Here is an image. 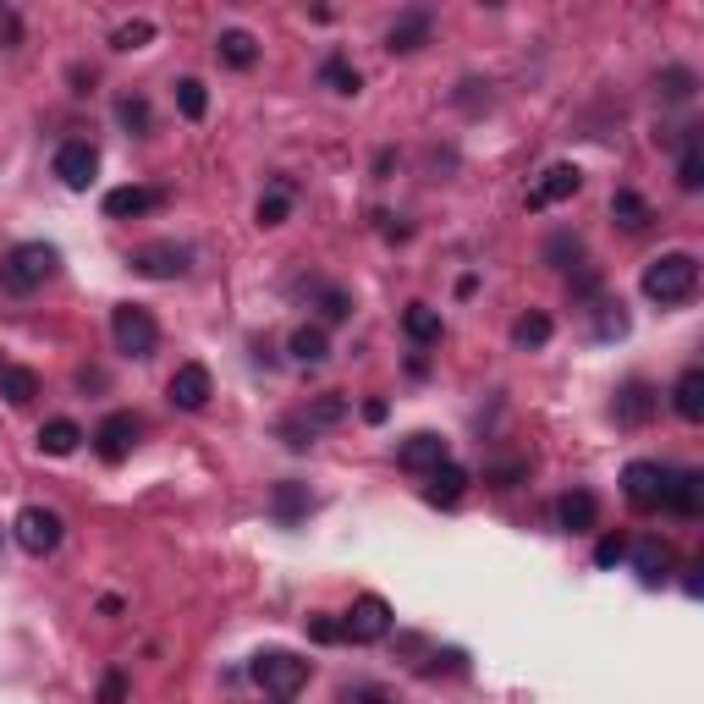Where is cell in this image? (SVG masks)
<instances>
[{"mask_svg": "<svg viewBox=\"0 0 704 704\" xmlns=\"http://www.w3.org/2000/svg\"><path fill=\"white\" fill-rule=\"evenodd\" d=\"M155 39V23L149 18H133V23H122L116 34H111V50H144Z\"/></svg>", "mask_w": 704, "mask_h": 704, "instance_id": "ab89813d", "label": "cell"}, {"mask_svg": "<svg viewBox=\"0 0 704 704\" xmlns=\"http://www.w3.org/2000/svg\"><path fill=\"white\" fill-rule=\"evenodd\" d=\"M627 561H633V572H638L644 589H660V583L671 578V567H677V556H671V545H666L660 534L633 540V545H627Z\"/></svg>", "mask_w": 704, "mask_h": 704, "instance_id": "5bb4252c", "label": "cell"}, {"mask_svg": "<svg viewBox=\"0 0 704 704\" xmlns=\"http://www.w3.org/2000/svg\"><path fill=\"white\" fill-rule=\"evenodd\" d=\"M0 397H7L12 408H29L39 397V375L29 364H0Z\"/></svg>", "mask_w": 704, "mask_h": 704, "instance_id": "836d02e7", "label": "cell"}, {"mask_svg": "<svg viewBox=\"0 0 704 704\" xmlns=\"http://www.w3.org/2000/svg\"><path fill=\"white\" fill-rule=\"evenodd\" d=\"M116 122H122V133L144 138V133L155 127V111H149V100H144V94H122V100H116Z\"/></svg>", "mask_w": 704, "mask_h": 704, "instance_id": "74e56055", "label": "cell"}, {"mask_svg": "<svg viewBox=\"0 0 704 704\" xmlns=\"http://www.w3.org/2000/svg\"><path fill=\"white\" fill-rule=\"evenodd\" d=\"M286 352H292L297 364H325L330 359V330L325 325H297L292 341H286Z\"/></svg>", "mask_w": 704, "mask_h": 704, "instance_id": "d6a6232c", "label": "cell"}, {"mask_svg": "<svg viewBox=\"0 0 704 704\" xmlns=\"http://www.w3.org/2000/svg\"><path fill=\"white\" fill-rule=\"evenodd\" d=\"M308 638H314V644H341V622L325 616V611H314V616H308Z\"/></svg>", "mask_w": 704, "mask_h": 704, "instance_id": "7bdbcfd3", "label": "cell"}, {"mask_svg": "<svg viewBox=\"0 0 704 704\" xmlns=\"http://www.w3.org/2000/svg\"><path fill=\"white\" fill-rule=\"evenodd\" d=\"M430 39H435V12H430V7H408V12H397V23L386 29V50H391V56H419Z\"/></svg>", "mask_w": 704, "mask_h": 704, "instance_id": "4fadbf2b", "label": "cell"}, {"mask_svg": "<svg viewBox=\"0 0 704 704\" xmlns=\"http://www.w3.org/2000/svg\"><path fill=\"white\" fill-rule=\"evenodd\" d=\"M660 413V391L649 386V381H622V391H616V402H611V419L622 424V430H638V424H649Z\"/></svg>", "mask_w": 704, "mask_h": 704, "instance_id": "9a60e30c", "label": "cell"}, {"mask_svg": "<svg viewBox=\"0 0 704 704\" xmlns=\"http://www.w3.org/2000/svg\"><path fill=\"white\" fill-rule=\"evenodd\" d=\"M209 397H215V375H209L198 359L177 364V375L166 381V402H171L177 413H204V408H209Z\"/></svg>", "mask_w": 704, "mask_h": 704, "instance_id": "30bf717a", "label": "cell"}, {"mask_svg": "<svg viewBox=\"0 0 704 704\" xmlns=\"http://www.w3.org/2000/svg\"><path fill=\"white\" fill-rule=\"evenodd\" d=\"M611 220H616L622 231H644V226L655 220V209H649V198H644L638 188H616V193H611Z\"/></svg>", "mask_w": 704, "mask_h": 704, "instance_id": "f546056e", "label": "cell"}, {"mask_svg": "<svg viewBox=\"0 0 704 704\" xmlns=\"http://www.w3.org/2000/svg\"><path fill=\"white\" fill-rule=\"evenodd\" d=\"M666 479H671V468H666V463H655V457H633V463L622 468V496H627V507H638V512H660V501H666Z\"/></svg>", "mask_w": 704, "mask_h": 704, "instance_id": "ba28073f", "label": "cell"}, {"mask_svg": "<svg viewBox=\"0 0 704 704\" xmlns=\"http://www.w3.org/2000/svg\"><path fill=\"white\" fill-rule=\"evenodd\" d=\"M248 677L270 704H297V693L308 688V660L292 655V649H259L248 660Z\"/></svg>", "mask_w": 704, "mask_h": 704, "instance_id": "7a4b0ae2", "label": "cell"}, {"mask_svg": "<svg viewBox=\"0 0 704 704\" xmlns=\"http://www.w3.org/2000/svg\"><path fill=\"white\" fill-rule=\"evenodd\" d=\"M347 413H352V402H347V397H336V391H325V397H314V402H308L303 413H292V419H297L308 435H319V430H336Z\"/></svg>", "mask_w": 704, "mask_h": 704, "instance_id": "83f0119b", "label": "cell"}, {"mask_svg": "<svg viewBox=\"0 0 704 704\" xmlns=\"http://www.w3.org/2000/svg\"><path fill=\"white\" fill-rule=\"evenodd\" d=\"M578 259H583V237H578V231H556V237L545 242V264H556V270H578Z\"/></svg>", "mask_w": 704, "mask_h": 704, "instance_id": "f35d334b", "label": "cell"}, {"mask_svg": "<svg viewBox=\"0 0 704 704\" xmlns=\"http://www.w3.org/2000/svg\"><path fill=\"white\" fill-rule=\"evenodd\" d=\"M138 435H144V424H138V413H127V408H116V413H105L100 424H94V435H89V446L105 457V463H127L133 457V446H138Z\"/></svg>", "mask_w": 704, "mask_h": 704, "instance_id": "8fae6325", "label": "cell"}, {"mask_svg": "<svg viewBox=\"0 0 704 704\" xmlns=\"http://www.w3.org/2000/svg\"><path fill=\"white\" fill-rule=\"evenodd\" d=\"M308 512H314V496H308V485H297V479H281V485L270 490V518H275L281 529H297Z\"/></svg>", "mask_w": 704, "mask_h": 704, "instance_id": "ffe728a7", "label": "cell"}, {"mask_svg": "<svg viewBox=\"0 0 704 704\" xmlns=\"http://www.w3.org/2000/svg\"><path fill=\"white\" fill-rule=\"evenodd\" d=\"M578 188H583V171H578L572 160H556V166H545V171L534 177V188H529V209H534V215H540V209H556V204L578 198Z\"/></svg>", "mask_w": 704, "mask_h": 704, "instance_id": "7c38bea8", "label": "cell"}, {"mask_svg": "<svg viewBox=\"0 0 704 704\" xmlns=\"http://www.w3.org/2000/svg\"><path fill=\"white\" fill-rule=\"evenodd\" d=\"M50 171L61 177V188L83 193V188H94V177H100V149H94L89 138H61L56 155H50Z\"/></svg>", "mask_w": 704, "mask_h": 704, "instance_id": "9c48e42d", "label": "cell"}, {"mask_svg": "<svg viewBox=\"0 0 704 704\" xmlns=\"http://www.w3.org/2000/svg\"><path fill=\"white\" fill-rule=\"evenodd\" d=\"M671 408H677V419H682V424H699V419H704V370H699V364H688V370L677 375V386H671Z\"/></svg>", "mask_w": 704, "mask_h": 704, "instance_id": "cb8c5ba5", "label": "cell"}, {"mask_svg": "<svg viewBox=\"0 0 704 704\" xmlns=\"http://www.w3.org/2000/svg\"><path fill=\"white\" fill-rule=\"evenodd\" d=\"M550 336H556V319L545 308H529V314L512 319V347L518 352H540V347H550Z\"/></svg>", "mask_w": 704, "mask_h": 704, "instance_id": "4316f807", "label": "cell"}, {"mask_svg": "<svg viewBox=\"0 0 704 704\" xmlns=\"http://www.w3.org/2000/svg\"><path fill=\"white\" fill-rule=\"evenodd\" d=\"M391 600L386 594H359L347 605V616H341V638H352V644H381V638H391Z\"/></svg>", "mask_w": 704, "mask_h": 704, "instance_id": "52a82bcc", "label": "cell"}, {"mask_svg": "<svg viewBox=\"0 0 704 704\" xmlns=\"http://www.w3.org/2000/svg\"><path fill=\"white\" fill-rule=\"evenodd\" d=\"M83 441H89V435H83L78 419H50V424H39V452H45V457H72Z\"/></svg>", "mask_w": 704, "mask_h": 704, "instance_id": "4dcf8cb0", "label": "cell"}, {"mask_svg": "<svg viewBox=\"0 0 704 704\" xmlns=\"http://www.w3.org/2000/svg\"><path fill=\"white\" fill-rule=\"evenodd\" d=\"M660 507L677 512V518H699V507H704V474H699V468H671Z\"/></svg>", "mask_w": 704, "mask_h": 704, "instance_id": "ac0fdd59", "label": "cell"}, {"mask_svg": "<svg viewBox=\"0 0 704 704\" xmlns=\"http://www.w3.org/2000/svg\"><path fill=\"white\" fill-rule=\"evenodd\" d=\"M644 297L655 303V308H682V303H693V292H699V259L693 253H682V248H671V253H655L649 264H644Z\"/></svg>", "mask_w": 704, "mask_h": 704, "instance_id": "6da1fadb", "label": "cell"}, {"mask_svg": "<svg viewBox=\"0 0 704 704\" xmlns=\"http://www.w3.org/2000/svg\"><path fill=\"white\" fill-rule=\"evenodd\" d=\"M364 419H370V424H386V419H391V402H386V397H370V402H364Z\"/></svg>", "mask_w": 704, "mask_h": 704, "instance_id": "f6af8a7d", "label": "cell"}, {"mask_svg": "<svg viewBox=\"0 0 704 704\" xmlns=\"http://www.w3.org/2000/svg\"><path fill=\"white\" fill-rule=\"evenodd\" d=\"M655 89H660L666 105H688V100L699 94V72H693V67H666V72L655 78Z\"/></svg>", "mask_w": 704, "mask_h": 704, "instance_id": "e575fe53", "label": "cell"}, {"mask_svg": "<svg viewBox=\"0 0 704 704\" xmlns=\"http://www.w3.org/2000/svg\"><path fill=\"white\" fill-rule=\"evenodd\" d=\"M622 561H627V534H605V540L594 545V567L611 572V567H622Z\"/></svg>", "mask_w": 704, "mask_h": 704, "instance_id": "60d3db41", "label": "cell"}, {"mask_svg": "<svg viewBox=\"0 0 704 704\" xmlns=\"http://www.w3.org/2000/svg\"><path fill=\"white\" fill-rule=\"evenodd\" d=\"M402 336H408L413 347H441V336H446L441 308H430V303H408V308H402Z\"/></svg>", "mask_w": 704, "mask_h": 704, "instance_id": "603a6c76", "label": "cell"}, {"mask_svg": "<svg viewBox=\"0 0 704 704\" xmlns=\"http://www.w3.org/2000/svg\"><path fill=\"white\" fill-rule=\"evenodd\" d=\"M166 204V193L160 188H144V182H127V188H111L105 193V220H144V215H155Z\"/></svg>", "mask_w": 704, "mask_h": 704, "instance_id": "2e32d148", "label": "cell"}, {"mask_svg": "<svg viewBox=\"0 0 704 704\" xmlns=\"http://www.w3.org/2000/svg\"><path fill=\"white\" fill-rule=\"evenodd\" d=\"M490 479H496L501 490H512V485H523V479H529V463H501V468H490Z\"/></svg>", "mask_w": 704, "mask_h": 704, "instance_id": "ee69618b", "label": "cell"}, {"mask_svg": "<svg viewBox=\"0 0 704 704\" xmlns=\"http://www.w3.org/2000/svg\"><path fill=\"white\" fill-rule=\"evenodd\" d=\"M171 94H177L182 122H204V116H209V89H204L198 78H177V83H171Z\"/></svg>", "mask_w": 704, "mask_h": 704, "instance_id": "d590c367", "label": "cell"}, {"mask_svg": "<svg viewBox=\"0 0 704 704\" xmlns=\"http://www.w3.org/2000/svg\"><path fill=\"white\" fill-rule=\"evenodd\" d=\"M463 496H468V468H457V463H441L430 474V485H424V501L430 507H457Z\"/></svg>", "mask_w": 704, "mask_h": 704, "instance_id": "f1b7e54d", "label": "cell"}, {"mask_svg": "<svg viewBox=\"0 0 704 704\" xmlns=\"http://www.w3.org/2000/svg\"><path fill=\"white\" fill-rule=\"evenodd\" d=\"M391 171H397V149H381V155H375V177L386 182Z\"/></svg>", "mask_w": 704, "mask_h": 704, "instance_id": "7dc6e473", "label": "cell"}, {"mask_svg": "<svg viewBox=\"0 0 704 704\" xmlns=\"http://www.w3.org/2000/svg\"><path fill=\"white\" fill-rule=\"evenodd\" d=\"M699 572H704V567H699V561H693V567H682V589H688V594H693V600H699V594H704V578H699Z\"/></svg>", "mask_w": 704, "mask_h": 704, "instance_id": "bcb514c9", "label": "cell"}, {"mask_svg": "<svg viewBox=\"0 0 704 704\" xmlns=\"http://www.w3.org/2000/svg\"><path fill=\"white\" fill-rule=\"evenodd\" d=\"M215 61H220V67H231V72H248V67L259 61V39H253L248 29H220V39H215Z\"/></svg>", "mask_w": 704, "mask_h": 704, "instance_id": "d4e9b609", "label": "cell"}, {"mask_svg": "<svg viewBox=\"0 0 704 704\" xmlns=\"http://www.w3.org/2000/svg\"><path fill=\"white\" fill-rule=\"evenodd\" d=\"M397 463L408 468V474H419V479H430L441 463H452V446L435 435V430H419V435H408L402 446H397Z\"/></svg>", "mask_w": 704, "mask_h": 704, "instance_id": "e0dca14e", "label": "cell"}, {"mask_svg": "<svg viewBox=\"0 0 704 704\" xmlns=\"http://www.w3.org/2000/svg\"><path fill=\"white\" fill-rule=\"evenodd\" d=\"M308 303L319 308V325H347L352 319V292L341 281H308Z\"/></svg>", "mask_w": 704, "mask_h": 704, "instance_id": "7402d4cb", "label": "cell"}, {"mask_svg": "<svg viewBox=\"0 0 704 704\" xmlns=\"http://www.w3.org/2000/svg\"><path fill=\"white\" fill-rule=\"evenodd\" d=\"M292 204H297L292 182H270V188L259 193V204H253V220H259V226H286V220H292Z\"/></svg>", "mask_w": 704, "mask_h": 704, "instance_id": "1f68e13d", "label": "cell"}, {"mask_svg": "<svg viewBox=\"0 0 704 704\" xmlns=\"http://www.w3.org/2000/svg\"><path fill=\"white\" fill-rule=\"evenodd\" d=\"M127 270L144 275V281H182L193 270V248L177 242V237H160V242H144L127 253Z\"/></svg>", "mask_w": 704, "mask_h": 704, "instance_id": "5b68a950", "label": "cell"}, {"mask_svg": "<svg viewBox=\"0 0 704 704\" xmlns=\"http://www.w3.org/2000/svg\"><path fill=\"white\" fill-rule=\"evenodd\" d=\"M56 270H61V248L56 242H18V248H7V259H0V286H7L12 297H29Z\"/></svg>", "mask_w": 704, "mask_h": 704, "instance_id": "3957f363", "label": "cell"}, {"mask_svg": "<svg viewBox=\"0 0 704 704\" xmlns=\"http://www.w3.org/2000/svg\"><path fill=\"white\" fill-rule=\"evenodd\" d=\"M677 188H682V193H699V188H704V138H699V127H682V155H677Z\"/></svg>", "mask_w": 704, "mask_h": 704, "instance_id": "484cf974", "label": "cell"}, {"mask_svg": "<svg viewBox=\"0 0 704 704\" xmlns=\"http://www.w3.org/2000/svg\"><path fill=\"white\" fill-rule=\"evenodd\" d=\"M589 314H594V336H600V341L627 336V314H622V303H616V297H605V292H600V297L589 303Z\"/></svg>", "mask_w": 704, "mask_h": 704, "instance_id": "8d00e7d4", "label": "cell"}, {"mask_svg": "<svg viewBox=\"0 0 704 704\" xmlns=\"http://www.w3.org/2000/svg\"><path fill=\"white\" fill-rule=\"evenodd\" d=\"M111 341H116V352L122 359H155L160 352V319L144 308V303H116L111 308Z\"/></svg>", "mask_w": 704, "mask_h": 704, "instance_id": "277c9868", "label": "cell"}, {"mask_svg": "<svg viewBox=\"0 0 704 704\" xmlns=\"http://www.w3.org/2000/svg\"><path fill=\"white\" fill-rule=\"evenodd\" d=\"M319 89H330V94H341V100H352V94H364V72L359 67H352L341 50H330L325 61H319Z\"/></svg>", "mask_w": 704, "mask_h": 704, "instance_id": "44dd1931", "label": "cell"}, {"mask_svg": "<svg viewBox=\"0 0 704 704\" xmlns=\"http://www.w3.org/2000/svg\"><path fill=\"white\" fill-rule=\"evenodd\" d=\"M12 540L29 550V556H56L61 550V540H67V518L56 512V507H23L18 518H12Z\"/></svg>", "mask_w": 704, "mask_h": 704, "instance_id": "8992f818", "label": "cell"}, {"mask_svg": "<svg viewBox=\"0 0 704 704\" xmlns=\"http://www.w3.org/2000/svg\"><path fill=\"white\" fill-rule=\"evenodd\" d=\"M556 523L567 529V534H594L600 529V496L594 490H567L561 501H556Z\"/></svg>", "mask_w": 704, "mask_h": 704, "instance_id": "d6986e66", "label": "cell"}, {"mask_svg": "<svg viewBox=\"0 0 704 704\" xmlns=\"http://www.w3.org/2000/svg\"><path fill=\"white\" fill-rule=\"evenodd\" d=\"M94 704H127V671H122V666H111V671L100 677V693H94Z\"/></svg>", "mask_w": 704, "mask_h": 704, "instance_id": "b9f144b4", "label": "cell"}, {"mask_svg": "<svg viewBox=\"0 0 704 704\" xmlns=\"http://www.w3.org/2000/svg\"><path fill=\"white\" fill-rule=\"evenodd\" d=\"M364 704H391V699H381V693H370V699H364Z\"/></svg>", "mask_w": 704, "mask_h": 704, "instance_id": "c3c4849f", "label": "cell"}]
</instances>
